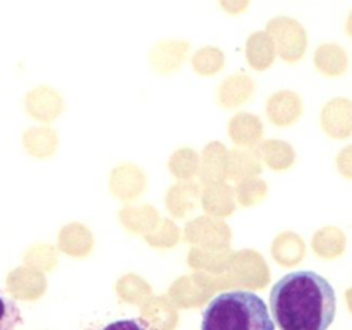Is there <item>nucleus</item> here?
Returning <instances> with one entry per match:
<instances>
[{"label":"nucleus","instance_id":"2","mask_svg":"<svg viewBox=\"0 0 352 330\" xmlns=\"http://www.w3.org/2000/svg\"><path fill=\"white\" fill-rule=\"evenodd\" d=\"M201 330H275L268 306L250 291L222 292L203 311Z\"/></svg>","mask_w":352,"mask_h":330},{"label":"nucleus","instance_id":"9","mask_svg":"<svg viewBox=\"0 0 352 330\" xmlns=\"http://www.w3.org/2000/svg\"><path fill=\"white\" fill-rule=\"evenodd\" d=\"M346 31H347V34H349V36H352V10H351V14H349V19H347Z\"/></svg>","mask_w":352,"mask_h":330},{"label":"nucleus","instance_id":"6","mask_svg":"<svg viewBox=\"0 0 352 330\" xmlns=\"http://www.w3.org/2000/svg\"><path fill=\"white\" fill-rule=\"evenodd\" d=\"M21 322L23 316L17 302L0 291V330H16Z\"/></svg>","mask_w":352,"mask_h":330},{"label":"nucleus","instance_id":"10","mask_svg":"<svg viewBox=\"0 0 352 330\" xmlns=\"http://www.w3.org/2000/svg\"><path fill=\"white\" fill-rule=\"evenodd\" d=\"M347 301H349L351 309H352V289H349V291H347Z\"/></svg>","mask_w":352,"mask_h":330},{"label":"nucleus","instance_id":"5","mask_svg":"<svg viewBox=\"0 0 352 330\" xmlns=\"http://www.w3.org/2000/svg\"><path fill=\"white\" fill-rule=\"evenodd\" d=\"M315 248L322 256L336 258L344 253V248H346V237H344L342 230L329 227V229H323L322 232L316 234Z\"/></svg>","mask_w":352,"mask_h":330},{"label":"nucleus","instance_id":"7","mask_svg":"<svg viewBox=\"0 0 352 330\" xmlns=\"http://www.w3.org/2000/svg\"><path fill=\"white\" fill-rule=\"evenodd\" d=\"M86 330H155L148 322L141 318H122L109 323H96Z\"/></svg>","mask_w":352,"mask_h":330},{"label":"nucleus","instance_id":"1","mask_svg":"<svg viewBox=\"0 0 352 330\" xmlns=\"http://www.w3.org/2000/svg\"><path fill=\"white\" fill-rule=\"evenodd\" d=\"M272 316L280 330H327L337 311L336 291L315 272H292L270 292Z\"/></svg>","mask_w":352,"mask_h":330},{"label":"nucleus","instance_id":"3","mask_svg":"<svg viewBox=\"0 0 352 330\" xmlns=\"http://www.w3.org/2000/svg\"><path fill=\"white\" fill-rule=\"evenodd\" d=\"M323 127L333 138H347L352 134V102L337 98L323 110Z\"/></svg>","mask_w":352,"mask_h":330},{"label":"nucleus","instance_id":"4","mask_svg":"<svg viewBox=\"0 0 352 330\" xmlns=\"http://www.w3.org/2000/svg\"><path fill=\"white\" fill-rule=\"evenodd\" d=\"M316 64L325 74L340 76L346 72L349 58L339 45H325L316 52Z\"/></svg>","mask_w":352,"mask_h":330},{"label":"nucleus","instance_id":"8","mask_svg":"<svg viewBox=\"0 0 352 330\" xmlns=\"http://www.w3.org/2000/svg\"><path fill=\"white\" fill-rule=\"evenodd\" d=\"M337 165H339V170L344 177L352 179V144L340 151L339 158H337Z\"/></svg>","mask_w":352,"mask_h":330}]
</instances>
